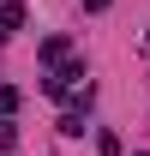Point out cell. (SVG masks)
Here are the masks:
<instances>
[{
    "mask_svg": "<svg viewBox=\"0 0 150 156\" xmlns=\"http://www.w3.org/2000/svg\"><path fill=\"white\" fill-rule=\"evenodd\" d=\"M12 108H18V90H12V84H0V114H12Z\"/></svg>",
    "mask_w": 150,
    "mask_h": 156,
    "instance_id": "obj_1",
    "label": "cell"
},
{
    "mask_svg": "<svg viewBox=\"0 0 150 156\" xmlns=\"http://www.w3.org/2000/svg\"><path fill=\"white\" fill-rule=\"evenodd\" d=\"M96 150H102V156H120V138H114V132H102V138H96Z\"/></svg>",
    "mask_w": 150,
    "mask_h": 156,
    "instance_id": "obj_2",
    "label": "cell"
},
{
    "mask_svg": "<svg viewBox=\"0 0 150 156\" xmlns=\"http://www.w3.org/2000/svg\"><path fill=\"white\" fill-rule=\"evenodd\" d=\"M6 144H12V126H6V120H0V150H6Z\"/></svg>",
    "mask_w": 150,
    "mask_h": 156,
    "instance_id": "obj_3",
    "label": "cell"
},
{
    "mask_svg": "<svg viewBox=\"0 0 150 156\" xmlns=\"http://www.w3.org/2000/svg\"><path fill=\"white\" fill-rule=\"evenodd\" d=\"M84 12H108V0H84Z\"/></svg>",
    "mask_w": 150,
    "mask_h": 156,
    "instance_id": "obj_4",
    "label": "cell"
}]
</instances>
